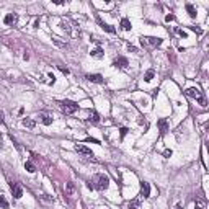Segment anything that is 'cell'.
<instances>
[{
    "label": "cell",
    "mask_w": 209,
    "mask_h": 209,
    "mask_svg": "<svg viewBox=\"0 0 209 209\" xmlns=\"http://www.w3.org/2000/svg\"><path fill=\"white\" fill-rule=\"evenodd\" d=\"M121 28L123 29H126V31H129V29H131V22H129L128 18H121Z\"/></svg>",
    "instance_id": "obj_15"
},
{
    "label": "cell",
    "mask_w": 209,
    "mask_h": 209,
    "mask_svg": "<svg viewBox=\"0 0 209 209\" xmlns=\"http://www.w3.org/2000/svg\"><path fill=\"white\" fill-rule=\"evenodd\" d=\"M165 20H167V22H173V20H175V17H173V15H167V17H165Z\"/></svg>",
    "instance_id": "obj_25"
},
{
    "label": "cell",
    "mask_w": 209,
    "mask_h": 209,
    "mask_svg": "<svg viewBox=\"0 0 209 209\" xmlns=\"http://www.w3.org/2000/svg\"><path fill=\"white\" fill-rule=\"evenodd\" d=\"M11 191H13V196L17 199H20L23 196V190H22V186L18 183H11Z\"/></svg>",
    "instance_id": "obj_8"
},
{
    "label": "cell",
    "mask_w": 209,
    "mask_h": 209,
    "mask_svg": "<svg viewBox=\"0 0 209 209\" xmlns=\"http://www.w3.org/2000/svg\"><path fill=\"white\" fill-rule=\"evenodd\" d=\"M141 196L142 198H149L150 196V186L147 181H142L141 183Z\"/></svg>",
    "instance_id": "obj_6"
},
{
    "label": "cell",
    "mask_w": 209,
    "mask_h": 209,
    "mask_svg": "<svg viewBox=\"0 0 209 209\" xmlns=\"http://www.w3.org/2000/svg\"><path fill=\"white\" fill-rule=\"evenodd\" d=\"M59 69H60V70H62V72H64V74H69V69L62 67V65H59Z\"/></svg>",
    "instance_id": "obj_29"
},
{
    "label": "cell",
    "mask_w": 209,
    "mask_h": 209,
    "mask_svg": "<svg viewBox=\"0 0 209 209\" xmlns=\"http://www.w3.org/2000/svg\"><path fill=\"white\" fill-rule=\"evenodd\" d=\"M177 31H178V34H180V36H183V38H186V33H185V31H181V29H177Z\"/></svg>",
    "instance_id": "obj_28"
},
{
    "label": "cell",
    "mask_w": 209,
    "mask_h": 209,
    "mask_svg": "<svg viewBox=\"0 0 209 209\" xmlns=\"http://www.w3.org/2000/svg\"><path fill=\"white\" fill-rule=\"evenodd\" d=\"M38 118H39V121H41L44 126H51V124H52V118H51L47 113H39Z\"/></svg>",
    "instance_id": "obj_7"
},
{
    "label": "cell",
    "mask_w": 209,
    "mask_h": 209,
    "mask_svg": "<svg viewBox=\"0 0 209 209\" xmlns=\"http://www.w3.org/2000/svg\"><path fill=\"white\" fill-rule=\"evenodd\" d=\"M185 93H186L190 98L198 100V103L201 105V106H206V96H204V93H203L199 88H195V87H191V88H188Z\"/></svg>",
    "instance_id": "obj_1"
},
{
    "label": "cell",
    "mask_w": 209,
    "mask_h": 209,
    "mask_svg": "<svg viewBox=\"0 0 209 209\" xmlns=\"http://www.w3.org/2000/svg\"><path fill=\"white\" fill-rule=\"evenodd\" d=\"M186 10H188V13H190V17H191V18L196 17V10H195V7H193L191 4H186Z\"/></svg>",
    "instance_id": "obj_21"
},
{
    "label": "cell",
    "mask_w": 209,
    "mask_h": 209,
    "mask_svg": "<svg viewBox=\"0 0 209 209\" xmlns=\"http://www.w3.org/2000/svg\"><path fill=\"white\" fill-rule=\"evenodd\" d=\"M25 168H26V170H28V172H29V173H34V172H36V168H34V165H33V163H31V162H26V163H25Z\"/></svg>",
    "instance_id": "obj_24"
},
{
    "label": "cell",
    "mask_w": 209,
    "mask_h": 209,
    "mask_svg": "<svg viewBox=\"0 0 209 209\" xmlns=\"http://www.w3.org/2000/svg\"><path fill=\"white\" fill-rule=\"evenodd\" d=\"M54 4L56 5H64V2H62V0H54Z\"/></svg>",
    "instance_id": "obj_31"
},
{
    "label": "cell",
    "mask_w": 209,
    "mask_h": 209,
    "mask_svg": "<svg viewBox=\"0 0 209 209\" xmlns=\"http://www.w3.org/2000/svg\"><path fill=\"white\" fill-rule=\"evenodd\" d=\"M0 124H4V113L0 111Z\"/></svg>",
    "instance_id": "obj_32"
},
{
    "label": "cell",
    "mask_w": 209,
    "mask_h": 209,
    "mask_svg": "<svg viewBox=\"0 0 209 209\" xmlns=\"http://www.w3.org/2000/svg\"><path fill=\"white\" fill-rule=\"evenodd\" d=\"M157 124H159L160 132H162V134H165V132L168 131V123H167V119H159V121H157Z\"/></svg>",
    "instance_id": "obj_13"
},
{
    "label": "cell",
    "mask_w": 209,
    "mask_h": 209,
    "mask_svg": "<svg viewBox=\"0 0 209 209\" xmlns=\"http://www.w3.org/2000/svg\"><path fill=\"white\" fill-rule=\"evenodd\" d=\"M22 123H23V126H26V128H29V129H33V128L36 126V124H34V121H33V119H29V118H25V119H23Z\"/></svg>",
    "instance_id": "obj_19"
},
{
    "label": "cell",
    "mask_w": 209,
    "mask_h": 209,
    "mask_svg": "<svg viewBox=\"0 0 209 209\" xmlns=\"http://www.w3.org/2000/svg\"><path fill=\"white\" fill-rule=\"evenodd\" d=\"M59 106H60V110L64 111L65 114H74L75 111L78 110V105L75 101H70V100H64V101H60Z\"/></svg>",
    "instance_id": "obj_2"
},
{
    "label": "cell",
    "mask_w": 209,
    "mask_h": 209,
    "mask_svg": "<svg viewBox=\"0 0 209 209\" xmlns=\"http://www.w3.org/2000/svg\"><path fill=\"white\" fill-rule=\"evenodd\" d=\"M0 208L2 209H8V201L5 196H0Z\"/></svg>",
    "instance_id": "obj_22"
},
{
    "label": "cell",
    "mask_w": 209,
    "mask_h": 209,
    "mask_svg": "<svg viewBox=\"0 0 209 209\" xmlns=\"http://www.w3.org/2000/svg\"><path fill=\"white\" fill-rule=\"evenodd\" d=\"M95 188L96 190H100V191H103V190H106L108 188V185H110V178L106 177V175H96L95 177Z\"/></svg>",
    "instance_id": "obj_3"
},
{
    "label": "cell",
    "mask_w": 209,
    "mask_h": 209,
    "mask_svg": "<svg viewBox=\"0 0 209 209\" xmlns=\"http://www.w3.org/2000/svg\"><path fill=\"white\" fill-rule=\"evenodd\" d=\"M175 209H183V208H181V204H177V206H175Z\"/></svg>",
    "instance_id": "obj_33"
},
{
    "label": "cell",
    "mask_w": 209,
    "mask_h": 209,
    "mask_svg": "<svg viewBox=\"0 0 209 209\" xmlns=\"http://www.w3.org/2000/svg\"><path fill=\"white\" fill-rule=\"evenodd\" d=\"M75 150H77L78 154H82V155H87V157H93V152L88 149V147H85L83 144H75Z\"/></svg>",
    "instance_id": "obj_5"
},
{
    "label": "cell",
    "mask_w": 209,
    "mask_h": 209,
    "mask_svg": "<svg viewBox=\"0 0 209 209\" xmlns=\"http://www.w3.org/2000/svg\"><path fill=\"white\" fill-rule=\"evenodd\" d=\"M163 155H165V157H170V155H172V150H170V149H167L165 152H163Z\"/></svg>",
    "instance_id": "obj_27"
},
{
    "label": "cell",
    "mask_w": 209,
    "mask_h": 209,
    "mask_svg": "<svg viewBox=\"0 0 209 209\" xmlns=\"http://www.w3.org/2000/svg\"><path fill=\"white\" fill-rule=\"evenodd\" d=\"M126 65H128V59H126V57H118V59H114V67L124 69Z\"/></svg>",
    "instance_id": "obj_10"
},
{
    "label": "cell",
    "mask_w": 209,
    "mask_h": 209,
    "mask_svg": "<svg viewBox=\"0 0 209 209\" xmlns=\"http://www.w3.org/2000/svg\"><path fill=\"white\" fill-rule=\"evenodd\" d=\"M128 209H139V199H132L128 203Z\"/></svg>",
    "instance_id": "obj_20"
},
{
    "label": "cell",
    "mask_w": 209,
    "mask_h": 209,
    "mask_svg": "<svg viewBox=\"0 0 209 209\" xmlns=\"http://www.w3.org/2000/svg\"><path fill=\"white\" fill-rule=\"evenodd\" d=\"M87 78L90 82H93V83H103V77L100 74H90V75H87Z\"/></svg>",
    "instance_id": "obj_12"
},
{
    "label": "cell",
    "mask_w": 209,
    "mask_h": 209,
    "mask_svg": "<svg viewBox=\"0 0 209 209\" xmlns=\"http://www.w3.org/2000/svg\"><path fill=\"white\" fill-rule=\"evenodd\" d=\"M17 20H18V17L15 13H8V15H5L4 23L5 25H13V23H17Z\"/></svg>",
    "instance_id": "obj_9"
},
{
    "label": "cell",
    "mask_w": 209,
    "mask_h": 209,
    "mask_svg": "<svg viewBox=\"0 0 209 209\" xmlns=\"http://www.w3.org/2000/svg\"><path fill=\"white\" fill-rule=\"evenodd\" d=\"M141 44H142V46H145V47H157V46L162 44V39L147 36V38H141Z\"/></svg>",
    "instance_id": "obj_4"
},
{
    "label": "cell",
    "mask_w": 209,
    "mask_h": 209,
    "mask_svg": "<svg viewBox=\"0 0 209 209\" xmlns=\"http://www.w3.org/2000/svg\"><path fill=\"white\" fill-rule=\"evenodd\" d=\"M98 23H100V26H101V28L105 29V31H108V33H114V28H113V26L106 25V23H105V22H101L100 18H98Z\"/></svg>",
    "instance_id": "obj_17"
},
{
    "label": "cell",
    "mask_w": 209,
    "mask_h": 209,
    "mask_svg": "<svg viewBox=\"0 0 209 209\" xmlns=\"http://www.w3.org/2000/svg\"><path fill=\"white\" fill-rule=\"evenodd\" d=\"M92 57H96V59H100V57H103V49L101 47H95V49H92Z\"/></svg>",
    "instance_id": "obj_16"
},
{
    "label": "cell",
    "mask_w": 209,
    "mask_h": 209,
    "mask_svg": "<svg viewBox=\"0 0 209 209\" xmlns=\"http://www.w3.org/2000/svg\"><path fill=\"white\" fill-rule=\"evenodd\" d=\"M87 142H93V144H98V141H96V139H92V137L87 139Z\"/></svg>",
    "instance_id": "obj_30"
},
{
    "label": "cell",
    "mask_w": 209,
    "mask_h": 209,
    "mask_svg": "<svg viewBox=\"0 0 209 209\" xmlns=\"http://www.w3.org/2000/svg\"><path fill=\"white\" fill-rule=\"evenodd\" d=\"M154 75H155V72L150 69V70H147V74H145V77H144V80H145V82H150V80L154 78Z\"/></svg>",
    "instance_id": "obj_23"
},
{
    "label": "cell",
    "mask_w": 209,
    "mask_h": 209,
    "mask_svg": "<svg viewBox=\"0 0 209 209\" xmlns=\"http://www.w3.org/2000/svg\"><path fill=\"white\" fill-rule=\"evenodd\" d=\"M98 121H100L98 113H96V111H92V113H90V116H88V123H98Z\"/></svg>",
    "instance_id": "obj_18"
},
{
    "label": "cell",
    "mask_w": 209,
    "mask_h": 209,
    "mask_svg": "<svg viewBox=\"0 0 209 209\" xmlns=\"http://www.w3.org/2000/svg\"><path fill=\"white\" fill-rule=\"evenodd\" d=\"M126 134H128V129H126V128H121V137H124Z\"/></svg>",
    "instance_id": "obj_26"
},
{
    "label": "cell",
    "mask_w": 209,
    "mask_h": 209,
    "mask_svg": "<svg viewBox=\"0 0 209 209\" xmlns=\"http://www.w3.org/2000/svg\"><path fill=\"white\" fill-rule=\"evenodd\" d=\"M195 208L196 209H206V199L203 196H198L195 199Z\"/></svg>",
    "instance_id": "obj_11"
},
{
    "label": "cell",
    "mask_w": 209,
    "mask_h": 209,
    "mask_svg": "<svg viewBox=\"0 0 209 209\" xmlns=\"http://www.w3.org/2000/svg\"><path fill=\"white\" fill-rule=\"evenodd\" d=\"M74 193H75V186H74V183H65V196H74Z\"/></svg>",
    "instance_id": "obj_14"
}]
</instances>
